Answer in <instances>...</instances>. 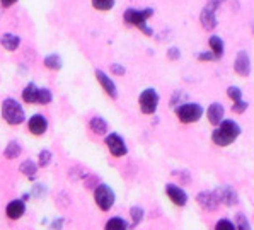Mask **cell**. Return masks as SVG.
<instances>
[{"label": "cell", "mask_w": 254, "mask_h": 230, "mask_svg": "<svg viewBox=\"0 0 254 230\" xmlns=\"http://www.w3.org/2000/svg\"><path fill=\"white\" fill-rule=\"evenodd\" d=\"M196 58L200 61H213V60H217V57H215L212 52H201V53L196 55Z\"/></svg>", "instance_id": "obj_34"}, {"label": "cell", "mask_w": 254, "mask_h": 230, "mask_svg": "<svg viewBox=\"0 0 254 230\" xmlns=\"http://www.w3.org/2000/svg\"><path fill=\"white\" fill-rule=\"evenodd\" d=\"M248 108H249V104L246 103V101H237V103H234V106H232V111L234 113H237V115H242L244 111H248Z\"/></svg>", "instance_id": "obj_33"}, {"label": "cell", "mask_w": 254, "mask_h": 230, "mask_svg": "<svg viewBox=\"0 0 254 230\" xmlns=\"http://www.w3.org/2000/svg\"><path fill=\"white\" fill-rule=\"evenodd\" d=\"M128 229H130V224L121 217L109 218L106 222V225H104V230H128Z\"/></svg>", "instance_id": "obj_24"}, {"label": "cell", "mask_w": 254, "mask_h": 230, "mask_svg": "<svg viewBox=\"0 0 254 230\" xmlns=\"http://www.w3.org/2000/svg\"><path fill=\"white\" fill-rule=\"evenodd\" d=\"M227 96L234 101V103H237V101L242 99V91L237 87V85H230V87L227 89Z\"/></svg>", "instance_id": "obj_31"}, {"label": "cell", "mask_w": 254, "mask_h": 230, "mask_svg": "<svg viewBox=\"0 0 254 230\" xmlns=\"http://www.w3.org/2000/svg\"><path fill=\"white\" fill-rule=\"evenodd\" d=\"M36 97H38V85L34 82H27L21 92V99L24 104H31L34 106L36 104Z\"/></svg>", "instance_id": "obj_20"}, {"label": "cell", "mask_w": 254, "mask_h": 230, "mask_svg": "<svg viewBox=\"0 0 254 230\" xmlns=\"http://www.w3.org/2000/svg\"><path fill=\"white\" fill-rule=\"evenodd\" d=\"M104 145L108 147L109 154L116 159L125 157V155L128 154V145H127V142H125V138L120 133H115V131H111V133H108L104 136Z\"/></svg>", "instance_id": "obj_8"}, {"label": "cell", "mask_w": 254, "mask_h": 230, "mask_svg": "<svg viewBox=\"0 0 254 230\" xmlns=\"http://www.w3.org/2000/svg\"><path fill=\"white\" fill-rule=\"evenodd\" d=\"M94 201H96L97 208H99L101 212H109V210L115 206L116 194L109 184L99 182V184L94 188Z\"/></svg>", "instance_id": "obj_4"}, {"label": "cell", "mask_w": 254, "mask_h": 230, "mask_svg": "<svg viewBox=\"0 0 254 230\" xmlns=\"http://www.w3.org/2000/svg\"><path fill=\"white\" fill-rule=\"evenodd\" d=\"M96 79L97 82H99V85L103 87V91L106 92V94L111 97V99H118V87H116V84H115V80L111 79V77L108 75L104 70H101V68H97L96 70Z\"/></svg>", "instance_id": "obj_11"}, {"label": "cell", "mask_w": 254, "mask_h": 230, "mask_svg": "<svg viewBox=\"0 0 254 230\" xmlns=\"http://www.w3.org/2000/svg\"><path fill=\"white\" fill-rule=\"evenodd\" d=\"M53 101V92L48 87H38V97H36V104L40 106H48Z\"/></svg>", "instance_id": "obj_25"}, {"label": "cell", "mask_w": 254, "mask_h": 230, "mask_svg": "<svg viewBox=\"0 0 254 230\" xmlns=\"http://www.w3.org/2000/svg\"><path fill=\"white\" fill-rule=\"evenodd\" d=\"M253 31H254V26H253Z\"/></svg>", "instance_id": "obj_38"}, {"label": "cell", "mask_w": 254, "mask_h": 230, "mask_svg": "<svg viewBox=\"0 0 254 230\" xmlns=\"http://www.w3.org/2000/svg\"><path fill=\"white\" fill-rule=\"evenodd\" d=\"M130 217H131V224L130 227H138L142 224V220L145 218V212H143L142 206H131L130 208Z\"/></svg>", "instance_id": "obj_27"}, {"label": "cell", "mask_w": 254, "mask_h": 230, "mask_svg": "<svg viewBox=\"0 0 254 230\" xmlns=\"http://www.w3.org/2000/svg\"><path fill=\"white\" fill-rule=\"evenodd\" d=\"M166 194L176 206H185L188 203V193L176 184H166Z\"/></svg>", "instance_id": "obj_15"}, {"label": "cell", "mask_w": 254, "mask_h": 230, "mask_svg": "<svg viewBox=\"0 0 254 230\" xmlns=\"http://www.w3.org/2000/svg\"><path fill=\"white\" fill-rule=\"evenodd\" d=\"M176 116L185 124L196 123L203 116V108L198 103H183L181 106H176Z\"/></svg>", "instance_id": "obj_6"}, {"label": "cell", "mask_w": 254, "mask_h": 230, "mask_svg": "<svg viewBox=\"0 0 254 230\" xmlns=\"http://www.w3.org/2000/svg\"><path fill=\"white\" fill-rule=\"evenodd\" d=\"M0 116L9 126H21L27 121L26 118V109L15 97H5L0 106Z\"/></svg>", "instance_id": "obj_2"}, {"label": "cell", "mask_w": 254, "mask_h": 230, "mask_svg": "<svg viewBox=\"0 0 254 230\" xmlns=\"http://www.w3.org/2000/svg\"><path fill=\"white\" fill-rule=\"evenodd\" d=\"M167 58H169V60H179V58H181V50L176 48V46H171V48L167 50Z\"/></svg>", "instance_id": "obj_35"}, {"label": "cell", "mask_w": 254, "mask_h": 230, "mask_svg": "<svg viewBox=\"0 0 254 230\" xmlns=\"http://www.w3.org/2000/svg\"><path fill=\"white\" fill-rule=\"evenodd\" d=\"M21 45H22V38L17 33H3L0 36V46L9 53L17 52L21 48Z\"/></svg>", "instance_id": "obj_13"}, {"label": "cell", "mask_w": 254, "mask_h": 230, "mask_svg": "<svg viewBox=\"0 0 254 230\" xmlns=\"http://www.w3.org/2000/svg\"><path fill=\"white\" fill-rule=\"evenodd\" d=\"M48 119H46L45 115L41 113H36L31 118H27V131H29L33 136H43L48 131Z\"/></svg>", "instance_id": "obj_10"}, {"label": "cell", "mask_w": 254, "mask_h": 230, "mask_svg": "<svg viewBox=\"0 0 254 230\" xmlns=\"http://www.w3.org/2000/svg\"><path fill=\"white\" fill-rule=\"evenodd\" d=\"M21 154H22V145L17 140H10L5 145V149H3V159H7V161H15V159L21 157Z\"/></svg>", "instance_id": "obj_22"}, {"label": "cell", "mask_w": 254, "mask_h": 230, "mask_svg": "<svg viewBox=\"0 0 254 230\" xmlns=\"http://www.w3.org/2000/svg\"><path fill=\"white\" fill-rule=\"evenodd\" d=\"M15 3H19V0H0V7H2V9H10Z\"/></svg>", "instance_id": "obj_36"}, {"label": "cell", "mask_w": 254, "mask_h": 230, "mask_svg": "<svg viewBox=\"0 0 254 230\" xmlns=\"http://www.w3.org/2000/svg\"><path fill=\"white\" fill-rule=\"evenodd\" d=\"M208 46H210V52H212L215 57H217V60H218V58L224 57V53H225V43H224V40H222L220 36H217V34L210 36Z\"/></svg>", "instance_id": "obj_23"}, {"label": "cell", "mask_w": 254, "mask_h": 230, "mask_svg": "<svg viewBox=\"0 0 254 230\" xmlns=\"http://www.w3.org/2000/svg\"><path fill=\"white\" fill-rule=\"evenodd\" d=\"M241 126L234 119H224L217 128L212 131V142L218 147H227L232 145L241 135Z\"/></svg>", "instance_id": "obj_3"}, {"label": "cell", "mask_w": 254, "mask_h": 230, "mask_svg": "<svg viewBox=\"0 0 254 230\" xmlns=\"http://www.w3.org/2000/svg\"><path fill=\"white\" fill-rule=\"evenodd\" d=\"M24 213H26V201L22 200V198L12 200L5 206V217L9 218V220H19V218L24 217Z\"/></svg>", "instance_id": "obj_14"}, {"label": "cell", "mask_w": 254, "mask_h": 230, "mask_svg": "<svg viewBox=\"0 0 254 230\" xmlns=\"http://www.w3.org/2000/svg\"><path fill=\"white\" fill-rule=\"evenodd\" d=\"M196 203L200 205L203 210H206V212H215V210H218V206L222 205V200L217 189L203 191V193L196 194Z\"/></svg>", "instance_id": "obj_9"}, {"label": "cell", "mask_w": 254, "mask_h": 230, "mask_svg": "<svg viewBox=\"0 0 254 230\" xmlns=\"http://www.w3.org/2000/svg\"><path fill=\"white\" fill-rule=\"evenodd\" d=\"M154 15V9L152 7H145V9H135V7H128L123 12V21L127 26L136 27L142 31L145 36H154V29L148 26V19Z\"/></svg>", "instance_id": "obj_1"}, {"label": "cell", "mask_w": 254, "mask_h": 230, "mask_svg": "<svg viewBox=\"0 0 254 230\" xmlns=\"http://www.w3.org/2000/svg\"><path fill=\"white\" fill-rule=\"evenodd\" d=\"M234 70L237 75L241 77H249L251 75V58H249L248 52H239L234 60Z\"/></svg>", "instance_id": "obj_12"}, {"label": "cell", "mask_w": 254, "mask_h": 230, "mask_svg": "<svg viewBox=\"0 0 254 230\" xmlns=\"http://www.w3.org/2000/svg\"><path fill=\"white\" fill-rule=\"evenodd\" d=\"M206 116H208V121L213 124V126H217V124H220L224 121V116H225V108L222 106L220 103H212L206 109Z\"/></svg>", "instance_id": "obj_16"}, {"label": "cell", "mask_w": 254, "mask_h": 230, "mask_svg": "<svg viewBox=\"0 0 254 230\" xmlns=\"http://www.w3.org/2000/svg\"><path fill=\"white\" fill-rule=\"evenodd\" d=\"M215 230H237V227L229 218H220V220L217 222V225H215Z\"/></svg>", "instance_id": "obj_30"}, {"label": "cell", "mask_w": 254, "mask_h": 230, "mask_svg": "<svg viewBox=\"0 0 254 230\" xmlns=\"http://www.w3.org/2000/svg\"><path fill=\"white\" fill-rule=\"evenodd\" d=\"M218 194H220V200L224 205L227 206H234L239 203V196H237L236 189L230 188V186H222V188H218Z\"/></svg>", "instance_id": "obj_19"}, {"label": "cell", "mask_w": 254, "mask_h": 230, "mask_svg": "<svg viewBox=\"0 0 254 230\" xmlns=\"http://www.w3.org/2000/svg\"><path fill=\"white\" fill-rule=\"evenodd\" d=\"M138 106L143 115H147V116L154 115L159 108V92L152 87L143 89L142 94L138 96Z\"/></svg>", "instance_id": "obj_7"}, {"label": "cell", "mask_w": 254, "mask_h": 230, "mask_svg": "<svg viewBox=\"0 0 254 230\" xmlns=\"http://www.w3.org/2000/svg\"><path fill=\"white\" fill-rule=\"evenodd\" d=\"M236 227L237 230H253L251 224H249L248 217H246L244 213H237L236 215Z\"/></svg>", "instance_id": "obj_29"}, {"label": "cell", "mask_w": 254, "mask_h": 230, "mask_svg": "<svg viewBox=\"0 0 254 230\" xmlns=\"http://www.w3.org/2000/svg\"><path fill=\"white\" fill-rule=\"evenodd\" d=\"M36 162H38V166H40L41 169H46V167H50V166H52V162H53V152L48 150V149L40 150Z\"/></svg>", "instance_id": "obj_28"}, {"label": "cell", "mask_w": 254, "mask_h": 230, "mask_svg": "<svg viewBox=\"0 0 254 230\" xmlns=\"http://www.w3.org/2000/svg\"><path fill=\"white\" fill-rule=\"evenodd\" d=\"M38 167L40 166H38L36 161H33V159H24V161L19 164V172L29 179V181H33L38 174Z\"/></svg>", "instance_id": "obj_18"}, {"label": "cell", "mask_w": 254, "mask_h": 230, "mask_svg": "<svg viewBox=\"0 0 254 230\" xmlns=\"http://www.w3.org/2000/svg\"><path fill=\"white\" fill-rule=\"evenodd\" d=\"M222 3H224V0H206L205 7L201 9L200 14V22L205 31H213L217 27V10Z\"/></svg>", "instance_id": "obj_5"}, {"label": "cell", "mask_w": 254, "mask_h": 230, "mask_svg": "<svg viewBox=\"0 0 254 230\" xmlns=\"http://www.w3.org/2000/svg\"><path fill=\"white\" fill-rule=\"evenodd\" d=\"M109 70H111V73H115L116 77H125V75H127V68H125L121 63H111Z\"/></svg>", "instance_id": "obj_32"}, {"label": "cell", "mask_w": 254, "mask_h": 230, "mask_svg": "<svg viewBox=\"0 0 254 230\" xmlns=\"http://www.w3.org/2000/svg\"><path fill=\"white\" fill-rule=\"evenodd\" d=\"M65 224V220L64 218H57V220L52 224V230H62V225Z\"/></svg>", "instance_id": "obj_37"}, {"label": "cell", "mask_w": 254, "mask_h": 230, "mask_svg": "<svg viewBox=\"0 0 254 230\" xmlns=\"http://www.w3.org/2000/svg\"><path fill=\"white\" fill-rule=\"evenodd\" d=\"M43 67L46 70H52V72H58L64 67V60L58 53H48L43 58Z\"/></svg>", "instance_id": "obj_21"}, {"label": "cell", "mask_w": 254, "mask_h": 230, "mask_svg": "<svg viewBox=\"0 0 254 230\" xmlns=\"http://www.w3.org/2000/svg\"><path fill=\"white\" fill-rule=\"evenodd\" d=\"M91 5L97 12H109L115 9L116 0H91Z\"/></svg>", "instance_id": "obj_26"}, {"label": "cell", "mask_w": 254, "mask_h": 230, "mask_svg": "<svg viewBox=\"0 0 254 230\" xmlns=\"http://www.w3.org/2000/svg\"><path fill=\"white\" fill-rule=\"evenodd\" d=\"M89 128H91V131L94 135H103L106 136L109 133V124L106 119L103 118V116H92L91 119H89Z\"/></svg>", "instance_id": "obj_17"}]
</instances>
